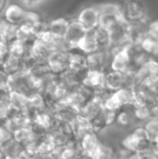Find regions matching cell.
Returning <instances> with one entry per match:
<instances>
[{
    "instance_id": "7c38bea8",
    "label": "cell",
    "mask_w": 158,
    "mask_h": 159,
    "mask_svg": "<svg viewBox=\"0 0 158 159\" xmlns=\"http://www.w3.org/2000/svg\"><path fill=\"white\" fill-rule=\"evenodd\" d=\"M87 56L85 53L80 51L77 48L72 49L70 51V67L69 69L86 75L87 72L88 71V61H87Z\"/></svg>"
},
{
    "instance_id": "83f0119b",
    "label": "cell",
    "mask_w": 158,
    "mask_h": 159,
    "mask_svg": "<svg viewBox=\"0 0 158 159\" xmlns=\"http://www.w3.org/2000/svg\"><path fill=\"white\" fill-rule=\"evenodd\" d=\"M143 127L148 132L152 142H154L158 137V118H153L148 120L144 123Z\"/></svg>"
},
{
    "instance_id": "4fadbf2b",
    "label": "cell",
    "mask_w": 158,
    "mask_h": 159,
    "mask_svg": "<svg viewBox=\"0 0 158 159\" xmlns=\"http://www.w3.org/2000/svg\"><path fill=\"white\" fill-rule=\"evenodd\" d=\"M44 29L37 27L33 24L29 23H23L18 26V32H17V39L27 43L29 45H32L38 36V34Z\"/></svg>"
},
{
    "instance_id": "8fae6325",
    "label": "cell",
    "mask_w": 158,
    "mask_h": 159,
    "mask_svg": "<svg viewBox=\"0 0 158 159\" xmlns=\"http://www.w3.org/2000/svg\"><path fill=\"white\" fill-rule=\"evenodd\" d=\"M88 32L81 26V24L77 21V20H70L69 27L67 29V32L64 35V40L69 45L71 49H74L77 48V45L79 41L85 36V34Z\"/></svg>"
},
{
    "instance_id": "9a60e30c",
    "label": "cell",
    "mask_w": 158,
    "mask_h": 159,
    "mask_svg": "<svg viewBox=\"0 0 158 159\" xmlns=\"http://www.w3.org/2000/svg\"><path fill=\"white\" fill-rule=\"evenodd\" d=\"M54 51L38 38L31 45V57L36 61H47Z\"/></svg>"
},
{
    "instance_id": "e0dca14e",
    "label": "cell",
    "mask_w": 158,
    "mask_h": 159,
    "mask_svg": "<svg viewBox=\"0 0 158 159\" xmlns=\"http://www.w3.org/2000/svg\"><path fill=\"white\" fill-rule=\"evenodd\" d=\"M125 72L108 71L105 74V87L113 92L123 89L125 86Z\"/></svg>"
},
{
    "instance_id": "52a82bcc",
    "label": "cell",
    "mask_w": 158,
    "mask_h": 159,
    "mask_svg": "<svg viewBox=\"0 0 158 159\" xmlns=\"http://www.w3.org/2000/svg\"><path fill=\"white\" fill-rule=\"evenodd\" d=\"M123 19L129 23H135L147 20L144 6L137 1H129L120 5Z\"/></svg>"
},
{
    "instance_id": "cb8c5ba5",
    "label": "cell",
    "mask_w": 158,
    "mask_h": 159,
    "mask_svg": "<svg viewBox=\"0 0 158 159\" xmlns=\"http://www.w3.org/2000/svg\"><path fill=\"white\" fill-rule=\"evenodd\" d=\"M70 20L65 18H57L47 23V29L59 37H64L69 27Z\"/></svg>"
},
{
    "instance_id": "836d02e7",
    "label": "cell",
    "mask_w": 158,
    "mask_h": 159,
    "mask_svg": "<svg viewBox=\"0 0 158 159\" xmlns=\"http://www.w3.org/2000/svg\"><path fill=\"white\" fill-rule=\"evenodd\" d=\"M1 124H3V120H2V119L0 118V125H1Z\"/></svg>"
},
{
    "instance_id": "3957f363",
    "label": "cell",
    "mask_w": 158,
    "mask_h": 159,
    "mask_svg": "<svg viewBox=\"0 0 158 159\" xmlns=\"http://www.w3.org/2000/svg\"><path fill=\"white\" fill-rule=\"evenodd\" d=\"M100 14V26L110 29L116 22L123 19L121 6L117 4H102L98 6Z\"/></svg>"
},
{
    "instance_id": "5bb4252c",
    "label": "cell",
    "mask_w": 158,
    "mask_h": 159,
    "mask_svg": "<svg viewBox=\"0 0 158 159\" xmlns=\"http://www.w3.org/2000/svg\"><path fill=\"white\" fill-rule=\"evenodd\" d=\"M115 116H116L115 112L109 111L103 107V109L100 112V114L91 121L94 131L98 133L103 129L113 125L115 121Z\"/></svg>"
},
{
    "instance_id": "7402d4cb",
    "label": "cell",
    "mask_w": 158,
    "mask_h": 159,
    "mask_svg": "<svg viewBox=\"0 0 158 159\" xmlns=\"http://www.w3.org/2000/svg\"><path fill=\"white\" fill-rule=\"evenodd\" d=\"M128 48L114 54V58L111 64V70L117 72L129 71V55Z\"/></svg>"
},
{
    "instance_id": "d6a6232c",
    "label": "cell",
    "mask_w": 158,
    "mask_h": 159,
    "mask_svg": "<svg viewBox=\"0 0 158 159\" xmlns=\"http://www.w3.org/2000/svg\"><path fill=\"white\" fill-rule=\"evenodd\" d=\"M127 159H142V157L139 155V153H131L130 156Z\"/></svg>"
},
{
    "instance_id": "4dcf8cb0",
    "label": "cell",
    "mask_w": 158,
    "mask_h": 159,
    "mask_svg": "<svg viewBox=\"0 0 158 159\" xmlns=\"http://www.w3.org/2000/svg\"><path fill=\"white\" fill-rule=\"evenodd\" d=\"M8 55V43L0 39V64Z\"/></svg>"
},
{
    "instance_id": "d4e9b609",
    "label": "cell",
    "mask_w": 158,
    "mask_h": 159,
    "mask_svg": "<svg viewBox=\"0 0 158 159\" xmlns=\"http://www.w3.org/2000/svg\"><path fill=\"white\" fill-rule=\"evenodd\" d=\"M92 34L98 44L99 50L109 49L111 48V37H110V33L108 29L99 25L92 32Z\"/></svg>"
},
{
    "instance_id": "277c9868",
    "label": "cell",
    "mask_w": 158,
    "mask_h": 159,
    "mask_svg": "<svg viewBox=\"0 0 158 159\" xmlns=\"http://www.w3.org/2000/svg\"><path fill=\"white\" fill-rule=\"evenodd\" d=\"M129 104H134V89H123L113 92L103 107L109 111L117 113L123 107Z\"/></svg>"
},
{
    "instance_id": "44dd1931",
    "label": "cell",
    "mask_w": 158,
    "mask_h": 159,
    "mask_svg": "<svg viewBox=\"0 0 158 159\" xmlns=\"http://www.w3.org/2000/svg\"><path fill=\"white\" fill-rule=\"evenodd\" d=\"M71 124H72V127L74 129V136L77 140H81L88 134L95 132L91 122L79 116Z\"/></svg>"
},
{
    "instance_id": "ba28073f",
    "label": "cell",
    "mask_w": 158,
    "mask_h": 159,
    "mask_svg": "<svg viewBox=\"0 0 158 159\" xmlns=\"http://www.w3.org/2000/svg\"><path fill=\"white\" fill-rule=\"evenodd\" d=\"M76 20L86 30V32H93L100 25V14L98 7H88L83 8L79 12Z\"/></svg>"
},
{
    "instance_id": "8992f818",
    "label": "cell",
    "mask_w": 158,
    "mask_h": 159,
    "mask_svg": "<svg viewBox=\"0 0 158 159\" xmlns=\"http://www.w3.org/2000/svg\"><path fill=\"white\" fill-rule=\"evenodd\" d=\"M129 55V71L137 73L143 68L151 60V55L145 51L141 44L131 43L128 48Z\"/></svg>"
},
{
    "instance_id": "ffe728a7",
    "label": "cell",
    "mask_w": 158,
    "mask_h": 159,
    "mask_svg": "<svg viewBox=\"0 0 158 159\" xmlns=\"http://www.w3.org/2000/svg\"><path fill=\"white\" fill-rule=\"evenodd\" d=\"M102 109L103 105L94 98L79 109V116L91 122Z\"/></svg>"
},
{
    "instance_id": "603a6c76",
    "label": "cell",
    "mask_w": 158,
    "mask_h": 159,
    "mask_svg": "<svg viewBox=\"0 0 158 159\" xmlns=\"http://www.w3.org/2000/svg\"><path fill=\"white\" fill-rule=\"evenodd\" d=\"M18 26L10 23L4 18L0 20V39L10 43L17 38Z\"/></svg>"
},
{
    "instance_id": "1f68e13d",
    "label": "cell",
    "mask_w": 158,
    "mask_h": 159,
    "mask_svg": "<svg viewBox=\"0 0 158 159\" xmlns=\"http://www.w3.org/2000/svg\"><path fill=\"white\" fill-rule=\"evenodd\" d=\"M7 6V3L6 1H3V0H0V13L4 12L6 7Z\"/></svg>"
},
{
    "instance_id": "ac0fdd59",
    "label": "cell",
    "mask_w": 158,
    "mask_h": 159,
    "mask_svg": "<svg viewBox=\"0 0 158 159\" xmlns=\"http://www.w3.org/2000/svg\"><path fill=\"white\" fill-rule=\"evenodd\" d=\"M0 69L8 76H12L20 72H26L23 67L22 60L13 57L9 54L0 64Z\"/></svg>"
},
{
    "instance_id": "f546056e",
    "label": "cell",
    "mask_w": 158,
    "mask_h": 159,
    "mask_svg": "<svg viewBox=\"0 0 158 159\" xmlns=\"http://www.w3.org/2000/svg\"><path fill=\"white\" fill-rule=\"evenodd\" d=\"M148 34L158 39V20L150 21L148 28Z\"/></svg>"
},
{
    "instance_id": "7a4b0ae2",
    "label": "cell",
    "mask_w": 158,
    "mask_h": 159,
    "mask_svg": "<svg viewBox=\"0 0 158 159\" xmlns=\"http://www.w3.org/2000/svg\"><path fill=\"white\" fill-rule=\"evenodd\" d=\"M153 142L143 126L133 129L122 142L121 146L130 152L139 153L151 146Z\"/></svg>"
},
{
    "instance_id": "6da1fadb",
    "label": "cell",
    "mask_w": 158,
    "mask_h": 159,
    "mask_svg": "<svg viewBox=\"0 0 158 159\" xmlns=\"http://www.w3.org/2000/svg\"><path fill=\"white\" fill-rule=\"evenodd\" d=\"M8 91L29 98L35 93H40V88L39 83L28 72H20L9 76Z\"/></svg>"
},
{
    "instance_id": "9c48e42d",
    "label": "cell",
    "mask_w": 158,
    "mask_h": 159,
    "mask_svg": "<svg viewBox=\"0 0 158 159\" xmlns=\"http://www.w3.org/2000/svg\"><path fill=\"white\" fill-rule=\"evenodd\" d=\"M47 62L51 73L59 76L70 67V51H54Z\"/></svg>"
},
{
    "instance_id": "2e32d148",
    "label": "cell",
    "mask_w": 158,
    "mask_h": 159,
    "mask_svg": "<svg viewBox=\"0 0 158 159\" xmlns=\"http://www.w3.org/2000/svg\"><path fill=\"white\" fill-rule=\"evenodd\" d=\"M105 74L102 71L88 70L83 79L82 84L92 89L93 90L100 89L105 87Z\"/></svg>"
},
{
    "instance_id": "d6986e66",
    "label": "cell",
    "mask_w": 158,
    "mask_h": 159,
    "mask_svg": "<svg viewBox=\"0 0 158 159\" xmlns=\"http://www.w3.org/2000/svg\"><path fill=\"white\" fill-rule=\"evenodd\" d=\"M8 54L20 60L27 59L31 57V45L16 38L8 43Z\"/></svg>"
},
{
    "instance_id": "30bf717a",
    "label": "cell",
    "mask_w": 158,
    "mask_h": 159,
    "mask_svg": "<svg viewBox=\"0 0 158 159\" xmlns=\"http://www.w3.org/2000/svg\"><path fill=\"white\" fill-rule=\"evenodd\" d=\"M28 13L29 9L22 7L20 3H9L4 11V19L14 25L20 26L26 22Z\"/></svg>"
},
{
    "instance_id": "4316f807",
    "label": "cell",
    "mask_w": 158,
    "mask_h": 159,
    "mask_svg": "<svg viewBox=\"0 0 158 159\" xmlns=\"http://www.w3.org/2000/svg\"><path fill=\"white\" fill-rule=\"evenodd\" d=\"M14 110L11 105L9 91L8 90H0V118L4 121L8 118Z\"/></svg>"
},
{
    "instance_id": "5b68a950",
    "label": "cell",
    "mask_w": 158,
    "mask_h": 159,
    "mask_svg": "<svg viewBox=\"0 0 158 159\" xmlns=\"http://www.w3.org/2000/svg\"><path fill=\"white\" fill-rule=\"evenodd\" d=\"M114 58V54L109 49L98 50L92 54L87 56L88 70L102 71L107 73L111 70V64Z\"/></svg>"
},
{
    "instance_id": "f1b7e54d",
    "label": "cell",
    "mask_w": 158,
    "mask_h": 159,
    "mask_svg": "<svg viewBox=\"0 0 158 159\" xmlns=\"http://www.w3.org/2000/svg\"><path fill=\"white\" fill-rule=\"evenodd\" d=\"M139 155L142 159H158V150L153 143L151 146L139 152Z\"/></svg>"
},
{
    "instance_id": "484cf974",
    "label": "cell",
    "mask_w": 158,
    "mask_h": 159,
    "mask_svg": "<svg viewBox=\"0 0 158 159\" xmlns=\"http://www.w3.org/2000/svg\"><path fill=\"white\" fill-rule=\"evenodd\" d=\"M76 48L79 49L80 51H82L83 53H85L86 55L92 54V53L99 50L98 44H97L95 38H94V35H93L92 32L87 33L85 34V36L79 41Z\"/></svg>"
}]
</instances>
